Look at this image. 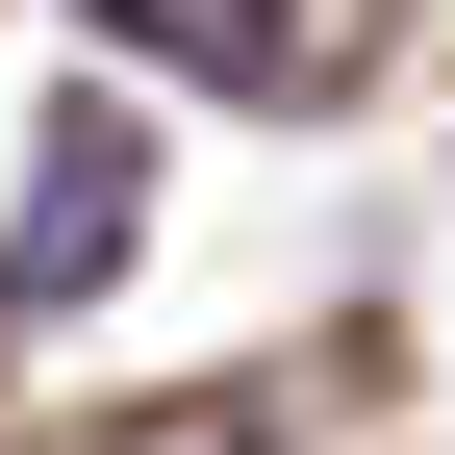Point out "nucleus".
Returning a JSON list of instances; mask_svg holds the SVG:
<instances>
[{
	"label": "nucleus",
	"mask_w": 455,
	"mask_h": 455,
	"mask_svg": "<svg viewBox=\"0 0 455 455\" xmlns=\"http://www.w3.org/2000/svg\"><path fill=\"white\" fill-rule=\"evenodd\" d=\"M127 228H152V152L76 101V127L26 152V228H0V329H76L101 278H127Z\"/></svg>",
	"instance_id": "1"
},
{
	"label": "nucleus",
	"mask_w": 455,
	"mask_h": 455,
	"mask_svg": "<svg viewBox=\"0 0 455 455\" xmlns=\"http://www.w3.org/2000/svg\"><path fill=\"white\" fill-rule=\"evenodd\" d=\"M76 26H101V51H152V76H228V101H278L329 0H76Z\"/></svg>",
	"instance_id": "2"
}]
</instances>
